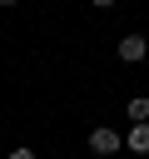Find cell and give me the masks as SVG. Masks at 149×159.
Segmentation results:
<instances>
[{
	"instance_id": "6da1fadb",
	"label": "cell",
	"mask_w": 149,
	"mask_h": 159,
	"mask_svg": "<svg viewBox=\"0 0 149 159\" xmlns=\"http://www.w3.org/2000/svg\"><path fill=\"white\" fill-rule=\"evenodd\" d=\"M89 149H94V154H119L124 139H119L114 129H89Z\"/></svg>"
},
{
	"instance_id": "7a4b0ae2",
	"label": "cell",
	"mask_w": 149,
	"mask_h": 159,
	"mask_svg": "<svg viewBox=\"0 0 149 159\" xmlns=\"http://www.w3.org/2000/svg\"><path fill=\"white\" fill-rule=\"evenodd\" d=\"M144 55H149V40H144V35H124V40H119V60H124V65H134V60H144Z\"/></svg>"
},
{
	"instance_id": "3957f363",
	"label": "cell",
	"mask_w": 149,
	"mask_h": 159,
	"mask_svg": "<svg viewBox=\"0 0 149 159\" xmlns=\"http://www.w3.org/2000/svg\"><path fill=\"white\" fill-rule=\"evenodd\" d=\"M124 114H129L134 124H149V94H134V99L124 104Z\"/></svg>"
},
{
	"instance_id": "277c9868",
	"label": "cell",
	"mask_w": 149,
	"mask_h": 159,
	"mask_svg": "<svg viewBox=\"0 0 149 159\" xmlns=\"http://www.w3.org/2000/svg\"><path fill=\"white\" fill-rule=\"evenodd\" d=\"M124 144H129L134 154H149V124H134V129L124 134Z\"/></svg>"
},
{
	"instance_id": "5b68a950",
	"label": "cell",
	"mask_w": 149,
	"mask_h": 159,
	"mask_svg": "<svg viewBox=\"0 0 149 159\" xmlns=\"http://www.w3.org/2000/svg\"><path fill=\"white\" fill-rule=\"evenodd\" d=\"M5 159H35V149H25V144H20V149H10Z\"/></svg>"
},
{
	"instance_id": "8992f818",
	"label": "cell",
	"mask_w": 149,
	"mask_h": 159,
	"mask_svg": "<svg viewBox=\"0 0 149 159\" xmlns=\"http://www.w3.org/2000/svg\"><path fill=\"white\" fill-rule=\"evenodd\" d=\"M94 5H99V10H109V5H114V0H94Z\"/></svg>"
},
{
	"instance_id": "52a82bcc",
	"label": "cell",
	"mask_w": 149,
	"mask_h": 159,
	"mask_svg": "<svg viewBox=\"0 0 149 159\" xmlns=\"http://www.w3.org/2000/svg\"><path fill=\"white\" fill-rule=\"evenodd\" d=\"M0 5H20V0H0Z\"/></svg>"
}]
</instances>
